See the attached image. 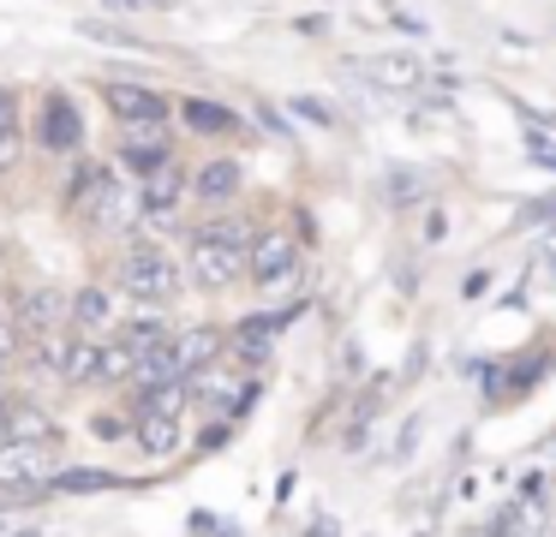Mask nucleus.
<instances>
[{
  "instance_id": "7",
  "label": "nucleus",
  "mask_w": 556,
  "mask_h": 537,
  "mask_svg": "<svg viewBox=\"0 0 556 537\" xmlns=\"http://www.w3.org/2000/svg\"><path fill=\"white\" fill-rule=\"evenodd\" d=\"M186 197H192V174H186L180 162H162L156 174H144V186H138V209L156 215V221H168Z\"/></svg>"
},
{
  "instance_id": "28",
  "label": "nucleus",
  "mask_w": 556,
  "mask_h": 537,
  "mask_svg": "<svg viewBox=\"0 0 556 537\" xmlns=\"http://www.w3.org/2000/svg\"><path fill=\"white\" fill-rule=\"evenodd\" d=\"M0 370H7V365H0Z\"/></svg>"
},
{
  "instance_id": "22",
  "label": "nucleus",
  "mask_w": 556,
  "mask_h": 537,
  "mask_svg": "<svg viewBox=\"0 0 556 537\" xmlns=\"http://www.w3.org/2000/svg\"><path fill=\"white\" fill-rule=\"evenodd\" d=\"M121 472H97V465H73V472H54V489L66 496H90V489H121Z\"/></svg>"
},
{
  "instance_id": "24",
  "label": "nucleus",
  "mask_w": 556,
  "mask_h": 537,
  "mask_svg": "<svg viewBox=\"0 0 556 537\" xmlns=\"http://www.w3.org/2000/svg\"><path fill=\"white\" fill-rule=\"evenodd\" d=\"M527 155L539 167H556V131H527Z\"/></svg>"
},
{
  "instance_id": "15",
  "label": "nucleus",
  "mask_w": 556,
  "mask_h": 537,
  "mask_svg": "<svg viewBox=\"0 0 556 537\" xmlns=\"http://www.w3.org/2000/svg\"><path fill=\"white\" fill-rule=\"evenodd\" d=\"M0 442H49V448H61V430L37 406H7L0 412Z\"/></svg>"
},
{
  "instance_id": "9",
  "label": "nucleus",
  "mask_w": 556,
  "mask_h": 537,
  "mask_svg": "<svg viewBox=\"0 0 556 537\" xmlns=\"http://www.w3.org/2000/svg\"><path fill=\"white\" fill-rule=\"evenodd\" d=\"M78 143H85V119H78L73 95H61V90H54V95H49V107H42V150L73 155Z\"/></svg>"
},
{
  "instance_id": "20",
  "label": "nucleus",
  "mask_w": 556,
  "mask_h": 537,
  "mask_svg": "<svg viewBox=\"0 0 556 537\" xmlns=\"http://www.w3.org/2000/svg\"><path fill=\"white\" fill-rule=\"evenodd\" d=\"M138 448H144L150 460H168V453L180 448V418H150L144 412V424H138Z\"/></svg>"
},
{
  "instance_id": "11",
  "label": "nucleus",
  "mask_w": 556,
  "mask_h": 537,
  "mask_svg": "<svg viewBox=\"0 0 556 537\" xmlns=\"http://www.w3.org/2000/svg\"><path fill=\"white\" fill-rule=\"evenodd\" d=\"M114 317H121V298H114L109 286H78V298H73V334L102 341V334H114Z\"/></svg>"
},
{
  "instance_id": "17",
  "label": "nucleus",
  "mask_w": 556,
  "mask_h": 537,
  "mask_svg": "<svg viewBox=\"0 0 556 537\" xmlns=\"http://www.w3.org/2000/svg\"><path fill=\"white\" fill-rule=\"evenodd\" d=\"M174 365L186 370V376H192V370H204L210 358L222 353V329H186V334H174Z\"/></svg>"
},
{
  "instance_id": "27",
  "label": "nucleus",
  "mask_w": 556,
  "mask_h": 537,
  "mask_svg": "<svg viewBox=\"0 0 556 537\" xmlns=\"http://www.w3.org/2000/svg\"><path fill=\"white\" fill-rule=\"evenodd\" d=\"M0 263H7V233H0Z\"/></svg>"
},
{
  "instance_id": "13",
  "label": "nucleus",
  "mask_w": 556,
  "mask_h": 537,
  "mask_svg": "<svg viewBox=\"0 0 556 537\" xmlns=\"http://www.w3.org/2000/svg\"><path fill=\"white\" fill-rule=\"evenodd\" d=\"M54 322H61V293H54V286H30V293L18 298L13 329L25 334V341H42V334H54Z\"/></svg>"
},
{
  "instance_id": "26",
  "label": "nucleus",
  "mask_w": 556,
  "mask_h": 537,
  "mask_svg": "<svg viewBox=\"0 0 556 537\" xmlns=\"http://www.w3.org/2000/svg\"><path fill=\"white\" fill-rule=\"evenodd\" d=\"M174 0H102V12H162Z\"/></svg>"
},
{
  "instance_id": "5",
  "label": "nucleus",
  "mask_w": 556,
  "mask_h": 537,
  "mask_svg": "<svg viewBox=\"0 0 556 537\" xmlns=\"http://www.w3.org/2000/svg\"><path fill=\"white\" fill-rule=\"evenodd\" d=\"M245 274H252L264 293H293L300 286V245L293 233L269 227V233H252V251H245Z\"/></svg>"
},
{
  "instance_id": "25",
  "label": "nucleus",
  "mask_w": 556,
  "mask_h": 537,
  "mask_svg": "<svg viewBox=\"0 0 556 537\" xmlns=\"http://www.w3.org/2000/svg\"><path fill=\"white\" fill-rule=\"evenodd\" d=\"M18 162V131H13V119H0V174Z\"/></svg>"
},
{
  "instance_id": "6",
  "label": "nucleus",
  "mask_w": 556,
  "mask_h": 537,
  "mask_svg": "<svg viewBox=\"0 0 556 537\" xmlns=\"http://www.w3.org/2000/svg\"><path fill=\"white\" fill-rule=\"evenodd\" d=\"M186 382H192V400L204 406V412L216 418V424H228V418L240 412L245 400H252V382L233 376V370H210V365H204V370H192Z\"/></svg>"
},
{
  "instance_id": "4",
  "label": "nucleus",
  "mask_w": 556,
  "mask_h": 537,
  "mask_svg": "<svg viewBox=\"0 0 556 537\" xmlns=\"http://www.w3.org/2000/svg\"><path fill=\"white\" fill-rule=\"evenodd\" d=\"M42 489H54L49 442H0V501H30Z\"/></svg>"
},
{
  "instance_id": "3",
  "label": "nucleus",
  "mask_w": 556,
  "mask_h": 537,
  "mask_svg": "<svg viewBox=\"0 0 556 537\" xmlns=\"http://www.w3.org/2000/svg\"><path fill=\"white\" fill-rule=\"evenodd\" d=\"M121 286L132 298H156V305H168V298L186 293V269L174 263L168 245H156V239H132L121 257Z\"/></svg>"
},
{
  "instance_id": "16",
  "label": "nucleus",
  "mask_w": 556,
  "mask_h": 537,
  "mask_svg": "<svg viewBox=\"0 0 556 537\" xmlns=\"http://www.w3.org/2000/svg\"><path fill=\"white\" fill-rule=\"evenodd\" d=\"M132 394H138V412H150V418H180L186 400H192V382L174 376V382H150V388H132Z\"/></svg>"
},
{
  "instance_id": "2",
  "label": "nucleus",
  "mask_w": 556,
  "mask_h": 537,
  "mask_svg": "<svg viewBox=\"0 0 556 537\" xmlns=\"http://www.w3.org/2000/svg\"><path fill=\"white\" fill-rule=\"evenodd\" d=\"M73 209L85 215L97 233H126V227L138 221V191H126L114 174H102V167H85V174L73 179Z\"/></svg>"
},
{
  "instance_id": "23",
  "label": "nucleus",
  "mask_w": 556,
  "mask_h": 537,
  "mask_svg": "<svg viewBox=\"0 0 556 537\" xmlns=\"http://www.w3.org/2000/svg\"><path fill=\"white\" fill-rule=\"evenodd\" d=\"M78 36H85V42H102V48H144V42H132L126 30H114V24H102V18H85Z\"/></svg>"
},
{
  "instance_id": "12",
  "label": "nucleus",
  "mask_w": 556,
  "mask_h": 537,
  "mask_svg": "<svg viewBox=\"0 0 556 537\" xmlns=\"http://www.w3.org/2000/svg\"><path fill=\"white\" fill-rule=\"evenodd\" d=\"M240 186H245V167L228 162V155H216V162H204L192 174V197L198 203H233V197H240Z\"/></svg>"
},
{
  "instance_id": "10",
  "label": "nucleus",
  "mask_w": 556,
  "mask_h": 537,
  "mask_svg": "<svg viewBox=\"0 0 556 537\" xmlns=\"http://www.w3.org/2000/svg\"><path fill=\"white\" fill-rule=\"evenodd\" d=\"M121 155L138 167V174H156L162 162H174V143H168V119H150V126H126Z\"/></svg>"
},
{
  "instance_id": "1",
  "label": "nucleus",
  "mask_w": 556,
  "mask_h": 537,
  "mask_svg": "<svg viewBox=\"0 0 556 537\" xmlns=\"http://www.w3.org/2000/svg\"><path fill=\"white\" fill-rule=\"evenodd\" d=\"M245 251H252V227L222 215V221H204L192 233V257H186V274H192L204 293H228L245 274Z\"/></svg>"
},
{
  "instance_id": "19",
  "label": "nucleus",
  "mask_w": 556,
  "mask_h": 537,
  "mask_svg": "<svg viewBox=\"0 0 556 537\" xmlns=\"http://www.w3.org/2000/svg\"><path fill=\"white\" fill-rule=\"evenodd\" d=\"M121 341L132 346L138 358H150V353H162V346H174V329L162 317H138V322H126V329H121Z\"/></svg>"
},
{
  "instance_id": "21",
  "label": "nucleus",
  "mask_w": 556,
  "mask_h": 537,
  "mask_svg": "<svg viewBox=\"0 0 556 537\" xmlns=\"http://www.w3.org/2000/svg\"><path fill=\"white\" fill-rule=\"evenodd\" d=\"M180 114H186V126H192V131H210V138H228V131H240V119H233L228 107L204 102V95H192V102H186Z\"/></svg>"
},
{
  "instance_id": "14",
  "label": "nucleus",
  "mask_w": 556,
  "mask_h": 537,
  "mask_svg": "<svg viewBox=\"0 0 556 537\" xmlns=\"http://www.w3.org/2000/svg\"><path fill=\"white\" fill-rule=\"evenodd\" d=\"M359 78H371L377 90H419V78H425V66L413 54H371V60H359Z\"/></svg>"
},
{
  "instance_id": "8",
  "label": "nucleus",
  "mask_w": 556,
  "mask_h": 537,
  "mask_svg": "<svg viewBox=\"0 0 556 537\" xmlns=\"http://www.w3.org/2000/svg\"><path fill=\"white\" fill-rule=\"evenodd\" d=\"M102 102L121 126H150V119H168V95L150 90V84H102Z\"/></svg>"
},
{
  "instance_id": "18",
  "label": "nucleus",
  "mask_w": 556,
  "mask_h": 537,
  "mask_svg": "<svg viewBox=\"0 0 556 537\" xmlns=\"http://www.w3.org/2000/svg\"><path fill=\"white\" fill-rule=\"evenodd\" d=\"M132 370H138V353L121 341V334H102V346H97V376L90 382H132Z\"/></svg>"
}]
</instances>
